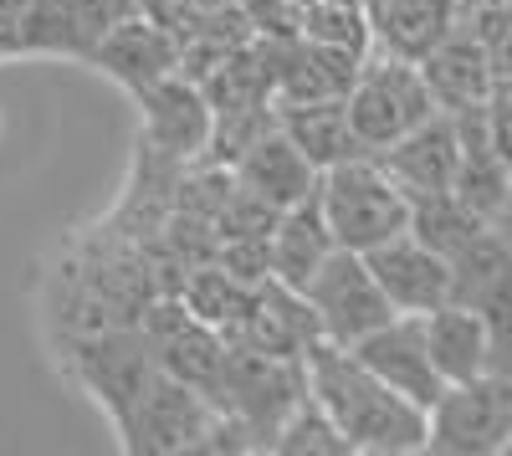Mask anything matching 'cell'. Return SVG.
<instances>
[{
	"mask_svg": "<svg viewBox=\"0 0 512 456\" xmlns=\"http://www.w3.org/2000/svg\"><path fill=\"white\" fill-rule=\"evenodd\" d=\"M303 375L308 395L328 410V421L349 441V451H374V456L425 451V431H431L425 410L395 395L384 380H374L344 344L313 339L303 354Z\"/></svg>",
	"mask_w": 512,
	"mask_h": 456,
	"instance_id": "1",
	"label": "cell"
},
{
	"mask_svg": "<svg viewBox=\"0 0 512 456\" xmlns=\"http://www.w3.org/2000/svg\"><path fill=\"white\" fill-rule=\"evenodd\" d=\"M318 200H323L333 241L349 246V252H369V246L410 231V200L374 164V154H359V159H344L333 170H323Z\"/></svg>",
	"mask_w": 512,
	"mask_h": 456,
	"instance_id": "2",
	"label": "cell"
},
{
	"mask_svg": "<svg viewBox=\"0 0 512 456\" xmlns=\"http://www.w3.org/2000/svg\"><path fill=\"white\" fill-rule=\"evenodd\" d=\"M57 349H62L67 375L103 405V416L113 421V431L128 421V410L139 405V395L159 375L154 349L139 334V323L93 328V334H67V339H57Z\"/></svg>",
	"mask_w": 512,
	"mask_h": 456,
	"instance_id": "3",
	"label": "cell"
},
{
	"mask_svg": "<svg viewBox=\"0 0 512 456\" xmlns=\"http://www.w3.org/2000/svg\"><path fill=\"white\" fill-rule=\"evenodd\" d=\"M308 395V375H303V359H272V354H256L241 344H226V364H221V380L210 390V405L221 416L241 421L262 451H272L277 426L287 421V410Z\"/></svg>",
	"mask_w": 512,
	"mask_h": 456,
	"instance_id": "4",
	"label": "cell"
},
{
	"mask_svg": "<svg viewBox=\"0 0 512 456\" xmlns=\"http://www.w3.org/2000/svg\"><path fill=\"white\" fill-rule=\"evenodd\" d=\"M344 108H349V123H354L359 144L369 154H379L384 144L405 139L415 123L431 118L436 113V98H431V88H425V77H420L415 62L390 57V52L374 47L359 62V77H354Z\"/></svg>",
	"mask_w": 512,
	"mask_h": 456,
	"instance_id": "5",
	"label": "cell"
},
{
	"mask_svg": "<svg viewBox=\"0 0 512 456\" xmlns=\"http://www.w3.org/2000/svg\"><path fill=\"white\" fill-rule=\"evenodd\" d=\"M425 451L441 456H492L512 451V375H477L466 385H446L425 410Z\"/></svg>",
	"mask_w": 512,
	"mask_h": 456,
	"instance_id": "6",
	"label": "cell"
},
{
	"mask_svg": "<svg viewBox=\"0 0 512 456\" xmlns=\"http://www.w3.org/2000/svg\"><path fill=\"white\" fill-rule=\"evenodd\" d=\"M221 410L210 405L195 385L169 380L164 369L149 380V390L139 395V405L128 410V421L118 426V446L134 456H185V451H205L210 431H216Z\"/></svg>",
	"mask_w": 512,
	"mask_h": 456,
	"instance_id": "7",
	"label": "cell"
},
{
	"mask_svg": "<svg viewBox=\"0 0 512 456\" xmlns=\"http://www.w3.org/2000/svg\"><path fill=\"white\" fill-rule=\"evenodd\" d=\"M303 298L318 313L323 339L333 344H359L364 334H374L379 323L395 318V303L384 298V287L374 282L364 252H349V246H333L328 262L303 282Z\"/></svg>",
	"mask_w": 512,
	"mask_h": 456,
	"instance_id": "8",
	"label": "cell"
},
{
	"mask_svg": "<svg viewBox=\"0 0 512 456\" xmlns=\"http://www.w3.org/2000/svg\"><path fill=\"white\" fill-rule=\"evenodd\" d=\"M451 303L482 313L492 339V375H512V246L487 226L466 252L451 257Z\"/></svg>",
	"mask_w": 512,
	"mask_h": 456,
	"instance_id": "9",
	"label": "cell"
},
{
	"mask_svg": "<svg viewBox=\"0 0 512 456\" xmlns=\"http://www.w3.org/2000/svg\"><path fill=\"white\" fill-rule=\"evenodd\" d=\"M349 354L369 369L374 380H384L395 395L415 400L420 410H431L446 390V380L431 364V349H425V318L420 313H395L390 323H379L374 334L349 344Z\"/></svg>",
	"mask_w": 512,
	"mask_h": 456,
	"instance_id": "10",
	"label": "cell"
},
{
	"mask_svg": "<svg viewBox=\"0 0 512 456\" xmlns=\"http://www.w3.org/2000/svg\"><path fill=\"white\" fill-rule=\"evenodd\" d=\"M144 108V139L149 149L169 154V159H200L210 149V129H216V113L205 103V88L190 82L185 72H164L159 82H149L144 93H134Z\"/></svg>",
	"mask_w": 512,
	"mask_h": 456,
	"instance_id": "11",
	"label": "cell"
},
{
	"mask_svg": "<svg viewBox=\"0 0 512 456\" xmlns=\"http://www.w3.org/2000/svg\"><path fill=\"white\" fill-rule=\"evenodd\" d=\"M313 339H323L318 313L308 308V298L297 293V287H287L277 277L251 287V303H246L241 323L226 334V344L272 354V359H303Z\"/></svg>",
	"mask_w": 512,
	"mask_h": 456,
	"instance_id": "12",
	"label": "cell"
},
{
	"mask_svg": "<svg viewBox=\"0 0 512 456\" xmlns=\"http://www.w3.org/2000/svg\"><path fill=\"white\" fill-rule=\"evenodd\" d=\"M267 57H272V103H318V98H349L359 62L338 47L308 36H262Z\"/></svg>",
	"mask_w": 512,
	"mask_h": 456,
	"instance_id": "13",
	"label": "cell"
},
{
	"mask_svg": "<svg viewBox=\"0 0 512 456\" xmlns=\"http://www.w3.org/2000/svg\"><path fill=\"white\" fill-rule=\"evenodd\" d=\"M374 282L384 287V298L395 303V313H431L441 303H451V262L441 252H431L425 241H415L410 231L379 241L364 252Z\"/></svg>",
	"mask_w": 512,
	"mask_h": 456,
	"instance_id": "14",
	"label": "cell"
},
{
	"mask_svg": "<svg viewBox=\"0 0 512 456\" xmlns=\"http://www.w3.org/2000/svg\"><path fill=\"white\" fill-rule=\"evenodd\" d=\"M374 164L384 175H390L405 200H420V195H441L456 185V164H461V139H456V118L451 113H431L425 123H415V129L395 144H384L374 154Z\"/></svg>",
	"mask_w": 512,
	"mask_h": 456,
	"instance_id": "15",
	"label": "cell"
},
{
	"mask_svg": "<svg viewBox=\"0 0 512 456\" xmlns=\"http://www.w3.org/2000/svg\"><path fill=\"white\" fill-rule=\"evenodd\" d=\"M420 77H425V88H431L436 108L441 113H461V108H477L497 93V77H492V62L482 52V41L472 36V26H466L456 16V26L436 41L431 52H425L420 62Z\"/></svg>",
	"mask_w": 512,
	"mask_h": 456,
	"instance_id": "16",
	"label": "cell"
},
{
	"mask_svg": "<svg viewBox=\"0 0 512 456\" xmlns=\"http://www.w3.org/2000/svg\"><path fill=\"white\" fill-rule=\"evenodd\" d=\"M231 175L236 185H246L256 200H267L277 205V211H287V205H297L303 195L318 190V170H313V159L297 149L287 134H282V123H272V129L256 134L236 159H231Z\"/></svg>",
	"mask_w": 512,
	"mask_h": 456,
	"instance_id": "17",
	"label": "cell"
},
{
	"mask_svg": "<svg viewBox=\"0 0 512 456\" xmlns=\"http://www.w3.org/2000/svg\"><path fill=\"white\" fill-rule=\"evenodd\" d=\"M492 103V98H487ZM487 103L477 108H461L456 118V139H461V164H456V185L451 195L466 205L472 216H482L487 226L502 216V205L512 200V170L497 159L492 134H487Z\"/></svg>",
	"mask_w": 512,
	"mask_h": 456,
	"instance_id": "18",
	"label": "cell"
},
{
	"mask_svg": "<svg viewBox=\"0 0 512 456\" xmlns=\"http://www.w3.org/2000/svg\"><path fill=\"white\" fill-rule=\"evenodd\" d=\"M93 67H103L118 88H128V93H144L149 82H159L164 72H175V62H180V47L169 41L149 16H128V21H118L98 47H93V57H88Z\"/></svg>",
	"mask_w": 512,
	"mask_h": 456,
	"instance_id": "19",
	"label": "cell"
},
{
	"mask_svg": "<svg viewBox=\"0 0 512 456\" xmlns=\"http://www.w3.org/2000/svg\"><path fill=\"white\" fill-rule=\"evenodd\" d=\"M364 11L374 47L405 62H420L461 16L456 0H364Z\"/></svg>",
	"mask_w": 512,
	"mask_h": 456,
	"instance_id": "20",
	"label": "cell"
},
{
	"mask_svg": "<svg viewBox=\"0 0 512 456\" xmlns=\"http://www.w3.org/2000/svg\"><path fill=\"white\" fill-rule=\"evenodd\" d=\"M420 318H425V349H431V364L446 385H466V380L487 375L492 339H487L482 313L461 308V303H441Z\"/></svg>",
	"mask_w": 512,
	"mask_h": 456,
	"instance_id": "21",
	"label": "cell"
},
{
	"mask_svg": "<svg viewBox=\"0 0 512 456\" xmlns=\"http://www.w3.org/2000/svg\"><path fill=\"white\" fill-rule=\"evenodd\" d=\"M333 246H338V241H333V231H328L323 200H318V190H313V195H303L297 205H287V211L277 216V226H272V277L303 293V282L328 262Z\"/></svg>",
	"mask_w": 512,
	"mask_h": 456,
	"instance_id": "22",
	"label": "cell"
},
{
	"mask_svg": "<svg viewBox=\"0 0 512 456\" xmlns=\"http://www.w3.org/2000/svg\"><path fill=\"white\" fill-rule=\"evenodd\" d=\"M277 123H282V134L303 149L313 159V170H333V164H344V159H359L369 154L354 134V123H349V108L344 98H318V103H282L277 108Z\"/></svg>",
	"mask_w": 512,
	"mask_h": 456,
	"instance_id": "23",
	"label": "cell"
},
{
	"mask_svg": "<svg viewBox=\"0 0 512 456\" xmlns=\"http://www.w3.org/2000/svg\"><path fill=\"white\" fill-rule=\"evenodd\" d=\"M180 303H185L200 323L216 328V334H231V328L241 323V313H246V303H251V287H246L241 277H231L216 257H210V262H200V267L185 272Z\"/></svg>",
	"mask_w": 512,
	"mask_h": 456,
	"instance_id": "24",
	"label": "cell"
},
{
	"mask_svg": "<svg viewBox=\"0 0 512 456\" xmlns=\"http://www.w3.org/2000/svg\"><path fill=\"white\" fill-rule=\"evenodd\" d=\"M482 231H487V221L466 211V205H461L451 190L410 200V236L425 241L431 252H441L446 262H451L456 252H466V246H472Z\"/></svg>",
	"mask_w": 512,
	"mask_h": 456,
	"instance_id": "25",
	"label": "cell"
},
{
	"mask_svg": "<svg viewBox=\"0 0 512 456\" xmlns=\"http://www.w3.org/2000/svg\"><path fill=\"white\" fill-rule=\"evenodd\" d=\"M297 36L338 47L349 57H369L374 52V31H369V11L359 0H313V6L297 16Z\"/></svg>",
	"mask_w": 512,
	"mask_h": 456,
	"instance_id": "26",
	"label": "cell"
},
{
	"mask_svg": "<svg viewBox=\"0 0 512 456\" xmlns=\"http://www.w3.org/2000/svg\"><path fill=\"white\" fill-rule=\"evenodd\" d=\"M272 451L277 456H349V441L338 436V426L328 421V410L313 395H303L287 410V421L277 426Z\"/></svg>",
	"mask_w": 512,
	"mask_h": 456,
	"instance_id": "27",
	"label": "cell"
},
{
	"mask_svg": "<svg viewBox=\"0 0 512 456\" xmlns=\"http://www.w3.org/2000/svg\"><path fill=\"white\" fill-rule=\"evenodd\" d=\"M62 11H67V31H72V52L88 62L98 41L139 11V0H62Z\"/></svg>",
	"mask_w": 512,
	"mask_h": 456,
	"instance_id": "28",
	"label": "cell"
},
{
	"mask_svg": "<svg viewBox=\"0 0 512 456\" xmlns=\"http://www.w3.org/2000/svg\"><path fill=\"white\" fill-rule=\"evenodd\" d=\"M461 21L472 26V36L482 41V52H487V62H492V77L507 82V77H512V0L461 11Z\"/></svg>",
	"mask_w": 512,
	"mask_h": 456,
	"instance_id": "29",
	"label": "cell"
},
{
	"mask_svg": "<svg viewBox=\"0 0 512 456\" xmlns=\"http://www.w3.org/2000/svg\"><path fill=\"white\" fill-rule=\"evenodd\" d=\"M216 262L241 277L246 287L267 282L272 277V236H221L216 241Z\"/></svg>",
	"mask_w": 512,
	"mask_h": 456,
	"instance_id": "30",
	"label": "cell"
},
{
	"mask_svg": "<svg viewBox=\"0 0 512 456\" xmlns=\"http://www.w3.org/2000/svg\"><path fill=\"white\" fill-rule=\"evenodd\" d=\"M487 134H492V149H497V159L512 170V98H502V93H492V103H487Z\"/></svg>",
	"mask_w": 512,
	"mask_h": 456,
	"instance_id": "31",
	"label": "cell"
},
{
	"mask_svg": "<svg viewBox=\"0 0 512 456\" xmlns=\"http://www.w3.org/2000/svg\"><path fill=\"white\" fill-rule=\"evenodd\" d=\"M31 0H0V57H21V26Z\"/></svg>",
	"mask_w": 512,
	"mask_h": 456,
	"instance_id": "32",
	"label": "cell"
},
{
	"mask_svg": "<svg viewBox=\"0 0 512 456\" xmlns=\"http://www.w3.org/2000/svg\"><path fill=\"white\" fill-rule=\"evenodd\" d=\"M461 11H477V6H497V0H456Z\"/></svg>",
	"mask_w": 512,
	"mask_h": 456,
	"instance_id": "33",
	"label": "cell"
},
{
	"mask_svg": "<svg viewBox=\"0 0 512 456\" xmlns=\"http://www.w3.org/2000/svg\"><path fill=\"white\" fill-rule=\"evenodd\" d=\"M282 6H287V11H297V16H303V11L313 6V0H282Z\"/></svg>",
	"mask_w": 512,
	"mask_h": 456,
	"instance_id": "34",
	"label": "cell"
},
{
	"mask_svg": "<svg viewBox=\"0 0 512 456\" xmlns=\"http://www.w3.org/2000/svg\"><path fill=\"white\" fill-rule=\"evenodd\" d=\"M205 11H226V6H236V0H200Z\"/></svg>",
	"mask_w": 512,
	"mask_h": 456,
	"instance_id": "35",
	"label": "cell"
},
{
	"mask_svg": "<svg viewBox=\"0 0 512 456\" xmlns=\"http://www.w3.org/2000/svg\"><path fill=\"white\" fill-rule=\"evenodd\" d=\"M497 93H502V98H512V77H507V82H497Z\"/></svg>",
	"mask_w": 512,
	"mask_h": 456,
	"instance_id": "36",
	"label": "cell"
}]
</instances>
